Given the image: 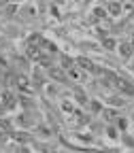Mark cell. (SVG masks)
Instances as JSON below:
<instances>
[{"label":"cell","instance_id":"3957f363","mask_svg":"<svg viewBox=\"0 0 134 153\" xmlns=\"http://www.w3.org/2000/svg\"><path fill=\"white\" fill-rule=\"evenodd\" d=\"M77 64H79L81 68H85V70H94V64H92L89 60H85V57H79V60H77Z\"/></svg>","mask_w":134,"mask_h":153},{"label":"cell","instance_id":"5b68a950","mask_svg":"<svg viewBox=\"0 0 134 153\" xmlns=\"http://www.w3.org/2000/svg\"><path fill=\"white\" fill-rule=\"evenodd\" d=\"M109 11H111L113 15H119V11H121L119 2H111V4H109Z\"/></svg>","mask_w":134,"mask_h":153},{"label":"cell","instance_id":"6da1fadb","mask_svg":"<svg viewBox=\"0 0 134 153\" xmlns=\"http://www.w3.org/2000/svg\"><path fill=\"white\" fill-rule=\"evenodd\" d=\"M15 81H17V87H19V89H22V91H30V81L26 79V76H24V74H19V76H17V79H15Z\"/></svg>","mask_w":134,"mask_h":153},{"label":"cell","instance_id":"4fadbf2b","mask_svg":"<svg viewBox=\"0 0 134 153\" xmlns=\"http://www.w3.org/2000/svg\"><path fill=\"white\" fill-rule=\"evenodd\" d=\"M0 140H2V132H0Z\"/></svg>","mask_w":134,"mask_h":153},{"label":"cell","instance_id":"ba28073f","mask_svg":"<svg viewBox=\"0 0 134 153\" xmlns=\"http://www.w3.org/2000/svg\"><path fill=\"white\" fill-rule=\"evenodd\" d=\"M17 140H19V143H26V140H28V134H24V132L17 134Z\"/></svg>","mask_w":134,"mask_h":153},{"label":"cell","instance_id":"277c9868","mask_svg":"<svg viewBox=\"0 0 134 153\" xmlns=\"http://www.w3.org/2000/svg\"><path fill=\"white\" fill-rule=\"evenodd\" d=\"M130 49H132V45H128V43H124V45L119 47V53H121V57H130V53H132Z\"/></svg>","mask_w":134,"mask_h":153},{"label":"cell","instance_id":"8fae6325","mask_svg":"<svg viewBox=\"0 0 134 153\" xmlns=\"http://www.w3.org/2000/svg\"><path fill=\"white\" fill-rule=\"evenodd\" d=\"M0 126H2L4 130H9V128H11V126H9V121H4V119H2V121H0Z\"/></svg>","mask_w":134,"mask_h":153},{"label":"cell","instance_id":"7c38bea8","mask_svg":"<svg viewBox=\"0 0 134 153\" xmlns=\"http://www.w3.org/2000/svg\"><path fill=\"white\" fill-rule=\"evenodd\" d=\"M19 153H28V151H26V149H22V151H19Z\"/></svg>","mask_w":134,"mask_h":153},{"label":"cell","instance_id":"5bb4252c","mask_svg":"<svg viewBox=\"0 0 134 153\" xmlns=\"http://www.w3.org/2000/svg\"><path fill=\"white\" fill-rule=\"evenodd\" d=\"M132 47H134V43H132Z\"/></svg>","mask_w":134,"mask_h":153},{"label":"cell","instance_id":"52a82bcc","mask_svg":"<svg viewBox=\"0 0 134 153\" xmlns=\"http://www.w3.org/2000/svg\"><path fill=\"white\" fill-rule=\"evenodd\" d=\"M68 72H70V76H74V79H81V76H83L77 68H68Z\"/></svg>","mask_w":134,"mask_h":153},{"label":"cell","instance_id":"9c48e42d","mask_svg":"<svg viewBox=\"0 0 134 153\" xmlns=\"http://www.w3.org/2000/svg\"><path fill=\"white\" fill-rule=\"evenodd\" d=\"M104 47H109V49H115V41H111V38H106V41H104Z\"/></svg>","mask_w":134,"mask_h":153},{"label":"cell","instance_id":"8992f818","mask_svg":"<svg viewBox=\"0 0 134 153\" xmlns=\"http://www.w3.org/2000/svg\"><path fill=\"white\" fill-rule=\"evenodd\" d=\"M28 55H30V57H34V60H41V53H38V49H34V47H30V49H28Z\"/></svg>","mask_w":134,"mask_h":153},{"label":"cell","instance_id":"7a4b0ae2","mask_svg":"<svg viewBox=\"0 0 134 153\" xmlns=\"http://www.w3.org/2000/svg\"><path fill=\"white\" fill-rule=\"evenodd\" d=\"M49 74L53 76V79H57V81H64V79H66V74H64L60 68H51V66H49Z\"/></svg>","mask_w":134,"mask_h":153},{"label":"cell","instance_id":"30bf717a","mask_svg":"<svg viewBox=\"0 0 134 153\" xmlns=\"http://www.w3.org/2000/svg\"><path fill=\"white\" fill-rule=\"evenodd\" d=\"M94 15H96V17H100V19H104V11H102V9H96Z\"/></svg>","mask_w":134,"mask_h":153}]
</instances>
